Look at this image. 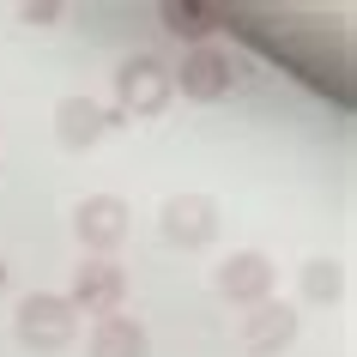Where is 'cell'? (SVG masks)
Segmentation results:
<instances>
[{
  "label": "cell",
  "mask_w": 357,
  "mask_h": 357,
  "mask_svg": "<svg viewBox=\"0 0 357 357\" xmlns=\"http://www.w3.org/2000/svg\"><path fill=\"white\" fill-rule=\"evenodd\" d=\"M13 333H19L24 351H67L79 333V315H73V303L55 297V291H31L19 303V315H13Z\"/></svg>",
  "instance_id": "6da1fadb"
},
{
  "label": "cell",
  "mask_w": 357,
  "mask_h": 357,
  "mask_svg": "<svg viewBox=\"0 0 357 357\" xmlns=\"http://www.w3.org/2000/svg\"><path fill=\"white\" fill-rule=\"evenodd\" d=\"M236 85V61L218 49V43H200V49H182V67H169V91L194 97V103H218Z\"/></svg>",
  "instance_id": "7a4b0ae2"
},
{
  "label": "cell",
  "mask_w": 357,
  "mask_h": 357,
  "mask_svg": "<svg viewBox=\"0 0 357 357\" xmlns=\"http://www.w3.org/2000/svg\"><path fill=\"white\" fill-rule=\"evenodd\" d=\"M169 67L158 55H128L115 67V103L128 115H164L169 109Z\"/></svg>",
  "instance_id": "3957f363"
},
{
  "label": "cell",
  "mask_w": 357,
  "mask_h": 357,
  "mask_svg": "<svg viewBox=\"0 0 357 357\" xmlns=\"http://www.w3.org/2000/svg\"><path fill=\"white\" fill-rule=\"evenodd\" d=\"M67 303H73V315H121V303H128V273H121V261H97V255H85L73 273V291H67Z\"/></svg>",
  "instance_id": "277c9868"
},
{
  "label": "cell",
  "mask_w": 357,
  "mask_h": 357,
  "mask_svg": "<svg viewBox=\"0 0 357 357\" xmlns=\"http://www.w3.org/2000/svg\"><path fill=\"white\" fill-rule=\"evenodd\" d=\"M297 345V303H255L243 309V351L248 357H279Z\"/></svg>",
  "instance_id": "5b68a950"
},
{
  "label": "cell",
  "mask_w": 357,
  "mask_h": 357,
  "mask_svg": "<svg viewBox=\"0 0 357 357\" xmlns=\"http://www.w3.org/2000/svg\"><path fill=\"white\" fill-rule=\"evenodd\" d=\"M73 236L91 248L97 261H109L115 248H121V236H128V206H121L115 194H91V200H79V212H73Z\"/></svg>",
  "instance_id": "8992f818"
},
{
  "label": "cell",
  "mask_w": 357,
  "mask_h": 357,
  "mask_svg": "<svg viewBox=\"0 0 357 357\" xmlns=\"http://www.w3.org/2000/svg\"><path fill=\"white\" fill-rule=\"evenodd\" d=\"M273 284H279V273H273V261L255 255V248H243V255H230V261L218 266V297L236 303V309L266 303V297H273Z\"/></svg>",
  "instance_id": "52a82bcc"
},
{
  "label": "cell",
  "mask_w": 357,
  "mask_h": 357,
  "mask_svg": "<svg viewBox=\"0 0 357 357\" xmlns=\"http://www.w3.org/2000/svg\"><path fill=\"white\" fill-rule=\"evenodd\" d=\"M109 121L115 115L97 103V97H61L55 103V139L67 151H91L103 133H109Z\"/></svg>",
  "instance_id": "ba28073f"
},
{
  "label": "cell",
  "mask_w": 357,
  "mask_h": 357,
  "mask_svg": "<svg viewBox=\"0 0 357 357\" xmlns=\"http://www.w3.org/2000/svg\"><path fill=\"white\" fill-rule=\"evenodd\" d=\"M164 236L169 243H182V248H200V243H212V230H218V212H212V200H200V194H176L164 206Z\"/></svg>",
  "instance_id": "9c48e42d"
},
{
  "label": "cell",
  "mask_w": 357,
  "mask_h": 357,
  "mask_svg": "<svg viewBox=\"0 0 357 357\" xmlns=\"http://www.w3.org/2000/svg\"><path fill=\"white\" fill-rule=\"evenodd\" d=\"M85 357H151V333L133 315H103L85 339Z\"/></svg>",
  "instance_id": "30bf717a"
},
{
  "label": "cell",
  "mask_w": 357,
  "mask_h": 357,
  "mask_svg": "<svg viewBox=\"0 0 357 357\" xmlns=\"http://www.w3.org/2000/svg\"><path fill=\"white\" fill-rule=\"evenodd\" d=\"M218 24H225V13H218V6H200V0H169V6H164V31H169V37H182L188 49L212 43Z\"/></svg>",
  "instance_id": "8fae6325"
},
{
  "label": "cell",
  "mask_w": 357,
  "mask_h": 357,
  "mask_svg": "<svg viewBox=\"0 0 357 357\" xmlns=\"http://www.w3.org/2000/svg\"><path fill=\"white\" fill-rule=\"evenodd\" d=\"M345 297V273L333 261H309L303 266V303H339Z\"/></svg>",
  "instance_id": "7c38bea8"
},
{
  "label": "cell",
  "mask_w": 357,
  "mask_h": 357,
  "mask_svg": "<svg viewBox=\"0 0 357 357\" xmlns=\"http://www.w3.org/2000/svg\"><path fill=\"white\" fill-rule=\"evenodd\" d=\"M61 13H67L61 0H24V6H19V19H24V24H55Z\"/></svg>",
  "instance_id": "4fadbf2b"
},
{
  "label": "cell",
  "mask_w": 357,
  "mask_h": 357,
  "mask_svg": "<svg viewBox=\"0 0 357 357\" xmlns=\"http://www.w3.org/2000/svg\"><path fill=\"white\" fill-rule=\"evenodd\" d=\"M0 291H6V255H0Z\"/></svg>",
  "instance_id": "5bb4252c"
}]
</instances>
